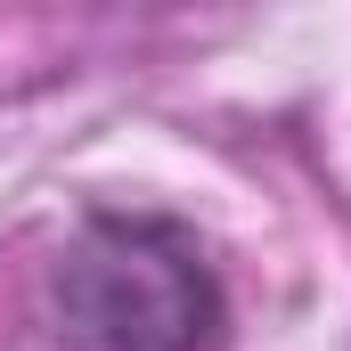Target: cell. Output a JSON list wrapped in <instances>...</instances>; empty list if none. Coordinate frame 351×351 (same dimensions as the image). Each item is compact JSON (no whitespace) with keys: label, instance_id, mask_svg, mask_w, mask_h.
Segmentation results:
<instances>
[{"label":"cell","instance_id":"1","mask_svg":"<svg viewBox=\"0 0 351 351\" xmlns=\"http://www.w3.org/2000/svg\"><path fill=\"white\" fill-rule=\"evenodd\" d=\"M58 311L90 351H213L221 278L164 213H90L58 262Z\"/></svg>","mask_w":351,"mask_h":351}]
</instances>
